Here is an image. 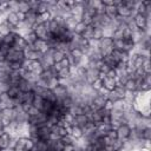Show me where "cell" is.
<instances>
[{"mask_svg":"<svg viewBox=\"0 0 151 151\" xmlns=\"http://www.w3.org/2000/svg\"><path fill=\"white\" fill-rule=\"evenodd\" d=\"M106 137H109L111 140H114V139H117V132H116V130H112V129H111V130L107 132Z\"/></svg>","mask_w":151,"mask_h":151,"instance_id":"obj_22","label":"cell"},{"mask_svg":"<svg viewBox=\"0 0 151 151\" xmlns=\"http://www.w3.org/2000/svg\"><path fill=\"white\" fill-rule=\"evenodd\" d=\"M60 142H61L64 145H67V144H73V143H74V139H73L70 134H67V136L61 137V138H60Z\"/></svg>","mask_w":151,"mask_h":151,"instance_id":"obj_20","label":"cell"},{"mask_svg":"<svg viewBox=\"0 0 151 151\" xmlns=\"http://www.w3.org/2000/svg\"><path fill=\"white\" fill-rule=\"evenodd\" d=\"M116 86H117L116 79H110V78H106V77H105V79H103V88H105L106 91L111 92L116 88Z\"/></svg>","mask_w":151,"mask_h":151,"instance_id":"obj_6","label":"cell"},{"mask_svg":"<svg viewBox=\"0 0 151 151\" xmlns=\"http://www.w3.org/2000/svg\"><path fill=\"white\" fill-rule=\"evenodd\" d=\"M147 20H150V19H146V18H145L144 15H142V14H136V15L133 17V22H134V25H136V27H137L138 29H144V28L146 27Z\"/></svg>","mask_w":151,"mask_h":151,"instance_id":"obj_3","label":"cell"},{"mask_svg":"<svg viewBox=\"0 0 151 151\" xmlns=\"http://www.w3.org/2000/svg\"><path fill=\"white\" fill-rule=\"evenodd\" d=\"M65 58V53L59 51V50H54L53 53H52V59L54 63H59L60 60H63Z\"/></svg>","mask_w":151,"mask_h":151,"instance_id":"obj_13","label":"cell"},{"mask_svg":"<svg viewBox=\"0 0 151 151\" xmlns=\"http://www.w3.org/2000/svg\"><path fill=\"white\" fill-rule=\"evenodd\" d=\"M5 60L8 63H24V60H25L24 51L17 50L14 47H9L7 51V54L5 57Z\"/></svg>","mask_w":151,"mask_h":151,"instance_id":"obj_1","label":"cell"},{"mask_svg":"<svg viewBox=\"0 0 151 151\" xmlns=\"http://www.w3.org/2000/svg\"><path fill=\"white\" fill-rule=\"evenodd\" d=\"M0 94H1V92H0Z\"/></svg>","mask_w":151,"mask_h":151,"instance_id":"obj_25","label":"cell"},{"mask_svg":"<svg viewBox=\"0 0 151 151\" xmlns=\"http://www.w3.org/2000/svg\"><path fill=\"white\" fill-rule=\"evenodd\" d=\"M19 92H20V90L18 88V86H9L6 93H7V96H8L9 98L15 99V98H17V96L19 94Z\"/></svg>","mask_w":151,"mask_h":151,"instance_id":"obj_14","label":"cell"},{"mask_svg":"<svg viewBox=\"0 0 151 151\" xmlns=\"http://www.w3.org/2000/svg\"><path fill=\"white\" fill-rule=\"evenodd\" d=\"M94 29H96V28H94L92 25H87L86 28H85V31L81 33V37H83L84 39H86V40H91V39H93Z\"/></svg>","mask_w":151,"mask_h":151,"instance_id":"obj_8","label":"cell"},{"mask_svg":"<svg viewBox=\"0 0 151 151\" xmlns=\"http://www.w3.org/2000/svg\"><path fill=\"white\" fill-rule=\"evenodd\" d=\"M28 11H31L29 2H27V1H19L18 2V12H22L26 14Z\"/></svg>","mask_w":151,"mask_h":151,"instance_id":"obj_12","label":"cell"},{"mask_svg":"<svg viewBox=\"0 0 151 151\" xmlns=\"http://www.w3.org/2000/svg\"><path fill=\"white\" fill-rule=\"evenodd\" d=\"M33 87H34V84L29 80H26V79H20L19 83H18V88L21 91V92H28V91H33Z\"/></svg>","mask_w":151,"mask_h":151,"instance_id":"obj_4","label":"cell"},{"mask_svg":"<svg viewBox=\"0 0 151 151\" xmlns=\"http://www.w3.org/2000/svg\"><path fill=\"white\" fill-rule=\"evenodd\" d=\"M11 136L7 134L6 132H4L2 134H0V150H5L7 147H9V142H11Z\"/></svg>","mask_w":151,"mask_h":151,"instance_id":"obj_7","label":"cell"},{"mask_svg":"<svg viewBox=\"0 0 151 151\" xmlns=\"http://www.w3.org/2000/svg\"><path fill=\"white\" fill-rule=\"evenodd\" d=\"M40 15V18H41V20H42V22H48L53 17H52V13L50 12V11H46V12H44V13H41V14H39Z\"/></svg>","mask_w":151,"mask_h":151,"instance_id":"obj_18","label":"cell"},{"mask_svg":"<svg viewBox=\"0 0 151 151\" xmlns=\"http://www.w3.org/2000/svg\"><path fill=\"white\" fill-rule=\"evenodd\" d=\"M142 70L144 71L145 74H150L151 70H150V61H149V58H146V59L144 60V63H143V65H142Z\"/></svg>","mask_w":151,"mask_h":151,"instance_id":"obj_19","label":"cell"},{"mask_svg":"<svg viewBox=\"0 0 151 151\" xmlns=\"http://www.w3.org/2000/svg\"><path fill=\"white\" fill-rule=\"evenodd\" d=\"M117 138L120 139L122 142H125L130 138V133H131V127L127 124H122L117 130Z\"/></svg>","mask_w":151,"mask_h":151,"instance_id":"obj_2","label":"cell"},{"mask_svg":"<svg viewBox=\"0 0 151 151\" xmlns=\"http://www.w3.org/2000/svg\"><path fill=\"white\" fill-rule=\"evenodd\" d=\"M71 57H73L74 59H80L84 54H83V52L80 51V48H73V50H71L70 51V53H68Z\"/></svg>","mask_w":151,"mask_h":151,"instance_id":"obj_17","label":"cell"},{"mask_svg":"<svg viewBox=\"0 0 151 151\" xmlns=\"http://www.w3.org/2000/svg\"><path fill=\"white\" fill-rule=\"evenodd\" d=\"M139 151H150V149H147V147H144V146H143V147H140V150H139Z\"/></svg>","mask_w":151,"mask_h":151,"instance_id":"obj_23","label":"cell"},{"mask_svg":"<svg viewBox=\"0 0 151 151\" xmlns=\"http://www.w3.org/2000/svg\"><path fill=\"white\" fill-rule=\"evenodd\" d=\"M44 99L40 97V96H38V94H35L34 96V99H33V103H32V105L34 106V107H37L39 111H42V107H44Z\"/></svg>","mask_w":151,"mask_h":151,"instance_id":"obj_11","label":"cell"},{"mask_svg":"<svg viewBox=\"0 0 151 151\" xmlns=\"http://www.w3.org/2000/svg\"><path fill=\"white\" fill-rule=\"evenodd\" d=\"M0 120H1V111H0Z\"/></svg>","mask_w":151,"mask_h":151,"instance_id":"obj_24","label":"cell"},{"mask_svg":"<svg viewBox=\"0 0 151 151\" xmlns=\"http://www.w3.org/2000/svg\"><path fill=\"white\" fill-rule=\"evenodd\" d=\"M105 14L112 20V19H114L117 15H118V13H117V7L116 6H105Z\"/></svg>","mask_w":151,"mask_h":151,"instance_id":"obj_9","label":"cell"},{"mask_svg":"<svg viewBox=\"0 0 151 151\" xmlns=\"http://www.w3.org/2000/svg\"><path fill=\"white\" fill-rule=\"evenodd\" d=\"M105 47H113V39L110 37H103L98 40V50Z\"/></svg>","mask_w":151,"mask_h":151,"instance_id":"obj_5","label":"cell"},{"mask_svg":"<svg viewBox=\"0 0 151 151\" xmlns=\"http://www.w3.org/2000/svg\"><path fill=\"white\" fill-rule=\"evenodd\" d=\"M85 28H86V25H85L83 21H80V22H78V24L74 26V28H73V33H74V34H79V35H81V33L85 31Z\"/></svg>","mask_w":151,"mask_h":151,"instance_id":"obj_15","label":"cell"},{"mask_svg":"<svg viewBox=\"0 0 151 151\" xmlns=\"http://www.w3.org/2000/svg\"><path fill=\"white\" fill-rule=\"evenodd\" d=\"M39 112H40V111H39L37 107H34V106L32 105L27 113H28V116H29V117H35V116H38V113H39Z\"/></svg>","mask_w":151,"mask_h":151,"instance_id":"obj_21","label":"cell"},{"mask_svg":"<svg viewBox=\"0 0 151 151\" xmlns=\"http://www.w3.org/2000/svg\"><path fill=\"white\" fill-rule=\"evenodd\" d=\"M124 88L126 91H130V92H137V84H136V80L133 79H127L126 83L124 84Z\"/></svg>","mask_w":151,"mask_h":151,"instance_id":"obj_10","label":"cell"},{"mask_svg":"<svg viewBox=\"0 0 151 151\" xmlns=\"http://www.w3.org/2000/svg\"><path fill=\"white\" fill-rule=\"evenodd\" d=\"M11 33V29H9V27H8V25L6 24V21L5 22H2V24H0V37H6L7 34H9Z\"/></svg>","mask_w":151,"mask_h":151,"instance_id":"obj_16","label":"cell"}]
</instances>
